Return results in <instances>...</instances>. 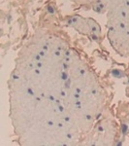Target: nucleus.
Wrapping results in <instances>:
<instances>
[{
  "mask_svg": "<svg viewBox=\"0 0 129 146\" xmlns=\"http://www.w3.org/2000/svg\"><path fill=\"white\" fill-rule=\"evenodd\" d=\"M116 137V124L113 120L106 118L95 124L90 133L84 136L83 140H86L84 144L109 145L114 144ZM83 140H82V142H83Z\"/></svg>",
  "mask_w": 129,
  "mask_h": 146,
  "instance_id": "nucleus-2",
  "label": "nucleus"
},
{
  "mask_svg": "<svg viewBox=\"0 0 129 146\" xmlns=\"http://www.w3.org/2000/svg\"><path fill=\"white\" fill-rule=\"evenodd\" d=\"M7 1H15V0H7Z\"/></svg>",
  "mask_w": 129,
  "mask_h": 146,
  "instance_id": "nucleus-8",
  "label": "nucleus"
},
{
  "mask_svg": "<svg viewBox=\"0 0 129 146\" xmlns=\"http://www.w3.org/2000/svg\"><path fill=\"white\" fill-rule=\"evenodd\" d=\"M72 3L86 10H92L98 14H104L108 11L109 0H70Z\"/></svg>",
  "mask_w": 129,
  "mask_h": 146,
  "instance_id": "nucleus-6",
  "label": "nucleus"
},
{
  "mask_svg": "<svg viewBox=\"0 0 129 146\" xmlns=\"http://www.w3.org/2000/svg\"><path fill=\"white\" fill-rule=\"evenodd\" d=\"M106 14L108 23L120 25L129 33V5L110 9L107 11Z\"/></svg>",
  "mask_w": 129,
  "mask_h": 146,
  "instance_id": "nucleus-5",
  "label": "nucleus"
},
{
  "mask_svg": "<svg viewBox=\"0 0 129 146\" xmlns=\"http://www.w3.org/2000/svg\"><path fill=\"white\" fill-rule=\"evenodd\" d=\"M65 25L73 28L78 33L88 37L91 41L98 42L103 38L102 28L95 20L83 17L81 15H72L65 19Z\"/></svg>",
  "mask_w": 129,
  "mask_h": 146,
  "instance_id": "nucleus-3",
  "label": "nucleus"
},
{
  "mask_svg": "<svg viewBox=\"0 0 129 146\" xmlns=\"http://www.w3.org/2000/svg\"><path fill=\"white\" fill-rule=\"evenodd\" d=\"M107 38L119 56H129V33L123 27L118 23H107Z\"/></svg>",
  "mask_w": 129,
  "mask_h": 146,
  "instance_id": "nucleus-4",
  "label": "nucleus"
},
{
  "mask_svg": "<svg viewBox=\"0 0 129 146\" xmlns=\"http://www.w3.org/2000/svg\"><path fill=\"white\" fill-rule=\"evenodd\" d=\"M127 5H129V0H109V2H108V10Z\"/></svg>",
  "mask_w": 129,
  "mask_h": 146,
  "instance_id": "nucleus-7",
  "label": "nucleus"
},
{
  "mask_svg": "<svg viewBox=\"0 0 129 146\" xmlns=\"http://www.w3.org/2000/svg\"><path fill=\"white\" fill-rule=\"evenodd\" d=\"M66 89L74 95L102 91L94 72L76 51L69 49L65 62Z\"/></svg>",
  "mask_w": 129,
  "mask_h": 146,
  "instance_id": "nucleus-1",
  "label": "nucleus"
}]
</instances>
